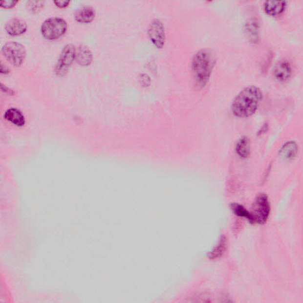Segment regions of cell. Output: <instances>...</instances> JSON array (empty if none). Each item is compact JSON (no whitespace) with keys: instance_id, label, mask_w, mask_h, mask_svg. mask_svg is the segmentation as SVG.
<instances>
[{"instance_id":"14","label":"cell","mask_w":303,"mask_h":303,"mask_svg":"<svg viewBox=\"0 0 303 303\" xmlns=\"http://www.w3.org/2000/svg\"><path fill=\"white\" fill-rule=\"evenodd\" d=\"M236 151L241 158H246L250 154V142L247 137H242L239 140L236 147Z\"/></svg>"},{"instance_id":"7","label":"cell","mask_w":303,"mask_h":303,"mask_svg":"<svg viewBox=\"0 0 303 303\" xmlns=\"http://www.w3.org/2000/svg\"><path fill=\"white\" fill-rule=\"evenodd\" d=\"M149 37L157 48L161 49L165 42V32L163 24L159 20H154L148 30Z\"/></svg>"},{"instance_id":"6","label":"cell","mask_w":303,"mask_h":303,"mask_svg":"<svg viewBox=\"0 0 303 303\" xmlns=\"http://www.w3.org/2000/svg\"><path fill=\"white\" fill-rule=\"evenodd\" d=\"M76 49L71 44H67L64 47L55 66L56 74L64 76L66 74L69 66L75 60Z\"/></svg>"},{"instance_id":"4","label":"cell","mask_w":303,"mask_h":303,"mask_svg":"<svg viewBox=\"0 0 303 303\" xmlns=\"http://www.w3.org/2000/svg\"><path fill=\"white\" fill-rule=\"evenodd\" d=\"M1 51L6 60L16 66L22 65L26 56L24 47L16 42H7L2 46Z\"/></svg>"},{"instance_id":"11","label":"cell","mask_w":303,"mask_h":303,"mask_svg":"<svg viewBox=\"0 0 303 303\" xmlns=\"http://www.w3.org/2000/svg\"><path fill=\"white\" fill-rule=\"evenodd\" d=\"M75 61L81 66H87L92 61V54L90 49L84 45H80L76 49Z\"/></svg>"},{"instance_id":"13","label":"cell","mask_w":303,"mask_h":303,"mask_svg":"<svg viewBox=\"0 0 303 303\" xmlns=\"http://www.w3.org/2000/svg\"><path fill=\"white\" fill-rule=\"evenodd\" d=\"M4 118L8 122L18 126H23L25 124V119L22 112L15 108L8 109L4 114Z\"/></svg>"},{"instance_id":"1","label":"cell","mask_w":303,"mask_h":303,"mask_svg":"<svg viewBox=\"0 0 303 303\" xmlns=\"http://www.w3.org/2000/svg\"><path fill=\"white\" fill-rule=\"evenodd\" d=\"M262 99V92L258 87L249 86L244 88L232 103L233 114L239 118L251 117L257 111Z\"/></svg>"},{"instance_id":"12","label":"cell","mask_w":303,"mask_h":303,"mask_svg":"<svg viewBox=\"0 0 303 303\" xmlns=\"http://www.w3.org/2000/svg\"><path fill=\"white\" fill-rule=\"evenodd\" d=\"M95 12L91 7H83L76 11L74 15L76 21L81 23H91L95 18Z\"/></svg>"},{"instance_id":"9","label":"cell","mask_w":303,"mask_h":303,"mask_svg":"<svg viewBox=\"0 0 303 303\" xmlns=\"http://www.w3.org/2000/svg\"><path fill=\"white\" fill-rule=\"evenodd\" d=\"M5 30L10 36H21L26 33L27 24L26 22L21 19L13 18L5 24Z\"/></svg>"},{"instance_id":"19","label":"cell","mask_w":303,"mask_h":303,"mask_svg":"<svg viewBox=\"0 0 303 303\" xmlns=\"http://www.w3.org/2000/svg\"><path fill=\"white\" fill-rule=\"evenodd\" d=\"M18 1H2L1 2V7L4 8H11L15 7L16 4L18 3Z\"/></svg>"},{"instance_id":"8","label":"cell","mask_w":303,"mask_h":303,"mask_svg":"<svg viewBox=\"0 0 303 303\" xmlns=\"http://www.w3.org/2000/svg\"><path fill=\"white\" fill-rule=\"evenodd\" d=\"M292 74L293 68L290 62L288 60H282L279 61L274 69V77L280 82H285L290 80Z\"/></svg>"},{"instance_id":"10","label":"cell","mask_w":303,"mask_h":303,"mask_svg":"<svg viewBox=\"0 0 303 303\" xmlns=\"http://www.w3.org/2000/svg\"><path fill=\"white\" fill-rule=\"evenodd\" d=\"M287 5V1H268L263 2V8L266 15L277 16L284 12Z\"/></svg>"},{"instance_id":"5","label":"cell","mask_w":303,"mask_h":303,"mask_svg":"<svg viewBox=\"0 0 303 303\" xmlns=\"http://www.w3.org/2000/svg\"><path fill=\"white\" fill-rule=\"evenodd\" d=\"M271 207L267 195L261 193L255 198L251 214L254 223L264 224L270 214Z\"/></svg>"},{"instance_id":"3","label":"cell","mask_w":303,"mask_h":303,"mask_svg":"<svg viewBox=\"0 0 303 303\" xmlns=\"http://www.w3.org/2000/svg\"><path fill=\"white\" fill-rule=\"evenodd\" d=\"M68 28L66 22L61 18L47 19L42 25V36L48 40H56L66 33Z\"/></svg>"},{"instance_id":"16","label":"cell","mask_w":303,"mask_h":303,"mask_svg":"<svg viewBox=\"0 0 303 303\" xmlns=\"http://www.w3.org/2000/svg\"><path fill=\"white\" fill-rule=\"evenodd\" d=\"M231 209L236 215L245 217L251 223H255L251 213L248 212L242 205L233 203L231 204Z\"/></svg>"},{"instance_id":"15","label":"cell","mask_w":303,"mask_h":303,"mask_svg":"<svg viewBox=\"0 0 303 303\" xmlns=\"http://www.w3.org/2000/svg\"><path fill=\"white\" fill-rule=\"evenodd\" d=\"M297 150L298 148L295 142H287L281 150L280 155L285 159H293L296 155Z\"/></svg>"},{"instance_id":"17","label":"cell","mask_w":303,"mask_h":303,"mask_svg":"<svg viewBox=\"0 0 303 303\" xmlns=\"http://www.w3.org/2000/svg\"><path fill=\"white\" fill-rule=\"evenodd\" d=\"M29 6L30 7V10H32L33 12L35 11L38 12V10H41L43 7L44 5V2L43 1H30L29 2Z\"/></svg>"},{"instance_id":"20","label":"cell","mask_w":303,"mask_h":303,"mask_svg":"<svg viewBox=\"0 0 303 303\" xmlns=\"http://www.w3.org/2000/svg\"><path fill=\"white\" fill-rule=\"evenodd\" d=\"M54 3L60 8H65L70 3V1H55Z\"/></svg>"},{"instance_id":"18","label":"cell","mask_w":303,"mask_h":303,"mask_svg":"<svg viewBox=\"0 0 303 303\" xmlns=\"http://www.w3.org/2000/svg\"><path fill=\"white\" fill-rule=\"evenodd\" d=\"M225 247V240L224 239H222L220 241L219 243V245H218V248L215 251H214V254L212 255L213 257H214L215 255L216 257H217L218 255H220L222 254V252L224 250L223 249Z\"/></svg>"},{"instance_id":"2","label":"cell","mask_w":303,"mask_h":303,"mask_svg":"<svg viewBox=\"0 0 303 303\" xmlns=\"http://www.w3.org/2000/svg\"><path fill=\"white\" fill-rule=\"evenodd\" d=\"M215 63L211 50L201 49L192 59V72L194 81L198 87L203 88L208 83Z\"/></svg>"}]
</instances>
